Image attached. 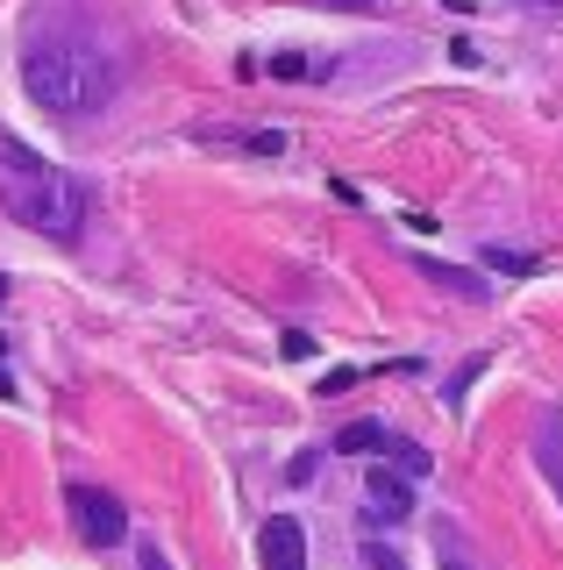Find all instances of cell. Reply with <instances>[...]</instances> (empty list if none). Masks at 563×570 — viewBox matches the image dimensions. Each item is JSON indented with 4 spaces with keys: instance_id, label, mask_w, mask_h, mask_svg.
Listing matches in <instances>:
<instances>
[{
    "instance_id": "obj_1",
    "label": "cell",
    "mask_w": 563,
    "mask_h": 570,
    "mask_svg": "<svg viewBox=\"0 0 563 570\" xmlns=\"http://www.w3.org/2000/svg\"><path fill=\"white\" fill-rule=\"evenodd\" d=\"M22 86L43 115L79 121V115H93V107L115 100V58L79 29H43V36H29V50H22Z\"/></svg>"
},
{
    "instance_id": "obj_2",
    "label": "cell",
    "mask_w": 563,
    "mask_h": 570,
    "mask_svg": "<svg viewBox=\"0 0 563 570\" xmlns=\"http://www.w3.org/2000/svg\"><path fill=\"white\" fill-rule=\"evenodd\" d=\"M0 207L50 243H79L86 228V186L50 157H37L29 142H0Z\"/></svg>"
},
{
    "instance_id": "obj_3",
    "label": "cell",
    "mask_w": 563,
    "mask_h": 570,
    "mask_svg": "<svg viewBox=\"0 0 563 570\" xmlns=\"http://www.w3.org/2000/svg\"><path fill=\"white\" fill-rule=\"evenodd\" d=\"M65 507H72V528H79L93 549L129 542V507H121L115 492H100V485H65Z\"/></svg>"
},
{
    "instance_id": "obj_4",
    "label": "cell",
    "mask_w": 563,
    "mask_h": 570,
    "mask_svg": "<svg viewBox=\"0 0 563 570\" xmlns=\"http://www.w3.org/2000/svg\"><path fill=\"white\" fill-rule=\"evenodd\" d=\"M257 563L264 570H307V528L293 513H271L257 534Z\"/></svg>"
},
{
    "instance_id": "obj_5",
    "label": "cell",
    "mask_w": 563,
    "mask_h": 570,
    "mask_svg": "<svg viewBox=\"0 0 563 570\" xmlns=\"http://www.w3.org/2000/svg\"><path fill=\"white\" fill-rule=\"evenodd\" d=\"M372 521H407L414 513V492H407V471H372Z\"/></svg>"
},
{
    "instance_id": "obj_6",
    "label": "cell",
    "mask_w": 563,
    "mask_h": 570,
    "mask_svg": "<svg viewBox=\"0 0 563 570\" xmlns=\"http://www.w3.org/2000/svg\"><path fill=\"white\" fill-rule=\"evenodd\" d=\"M421 272H428L435 285H443V293H456V299H471V307H485L492 299V285H478L471 272H456V264H435V257H421Z\"/></svg>"
},
{
    "instance_id": "obj_7",
    "label": "cell",
    "mask_w": 563,
    "mask_h": 570,
    "mask_svg": "<svg viewBox=\"0 0 563 570\" xmlns=\"http://www.w3.org/2000/svg\"><path fill=\"white\" fill-rule=\"evenodd\" d=\"M336 450L343 456H364V450H385V428L378 421H349L343 435H336Z\"/></svg>"
},
{
    "instance_id": "obj_8",
    "label": "cell",
    "mask_w": 563,
    "mask_h": 570,
    "mask_svg": "<svg viewBox=\"0 0 563 570\" xmlns=\"http://www.w3.org/2000/svg\"><path fill=\"white\" fill-rule=\"evenodd\" d=\"M271 79H328V65H314L307 50H278V58H271Z\"/></svg>"
},
{
    "instance_id": "obj_9",
    "label": "cell",
    "mask_w": 563,
    "mask_h": 570,
    "mask_svg": "<svg viewBox=\"0 0 563 570\" xmlns=\"http://www.w3.org/2000/svg\"><path fill=\"white\" fill-rule=\"evenodd\" d=\"M385 450H393V463H399L407 478H428V471H435V456L421 450V442H399V435H385Z\"/></svg>"
},
{
    "instance_id": "obj_10",
    "label": "cell",
    "mask_w": 563,
    "mask_h": 570,
    "mask_svg": "<svg viewBox=\"0 0 563 570\" xmlns=\"http://www.w3.org/2000/svg\"><path fill=\"white\" fill-rule=\"evenodd\" d=\"M485 264H492V272H514V278H535L542 272V257H527V249H500V243L485 249Z\"/></svg>"
},
{
    "instance_id": "obj_11",
    "label": "cell",
    "mask_w": 563,
    "mask_h": 570,
    "mask_svg": "<svg viewBox=\"0 0 563 570\" xmlns=\"http://www.w3.org/2000/svg\"><path fill=\"white\" fill-rule=\"evenodd\" d=\"M136 570H179V563H171L157 542H136Z\"/></svg>"
},
{
    "instance_id": "obj_12",
    "label": "cell",
    "mask_w": 563,
    "mask_h": 570,
    "mask_svg": "<svg viewBox=\"0 0 563 570\" xmlns=\"http://www.w3.org/2000/svg\"><path fill=\"white\" fill-rule=\"evenodd\" d=\"M243 142H250L257 157H278V150H286V136H278V129H257V136H243Z\"/></svg>"
},
{
    "instance_id": "obj_13",
    "label": "cell",
    "mask_w": 563,
    "mask_h": 570,
    "mask_svg": "<svg viewBox=\"0 0 563 570\" xmlns=\"http://www.w3.org/2000/svg\"><path fill=\"white\" fill-rule=\"evenodd\" d=\"M478 371H485V356H471V364H464V371H456V379H450V406H456V392H464L471 379H478Z\"/></svg>"
},
{
    "instance_id": "obj_14",
    "label": "cell",
    "mask_w": 563,
    "mask_h": 570,
    "mask_svg": "<svg viewBox=\"0 0 563 570\" xmlns=\"http://www.w3.org/2000/svg\"><path fill=\"white\" fill-rule=\"evenodd\" d=\"M364 563H372V570H407V563L393 557V549H364Z\"/></svg>"
},
{
    "instance_id": "obj_15",
    "label": "cell",
    "mask_w": 563,
    "mask_h": 570,
    "mask_svg": "<svg viewBox=\"0 0 563 570\" xmlns=\"http://www.w3.org/2000/svg\"><path fill=\"white\" fill-rule=\"evenodd\" d=\"M328 8H343V14H378V0H328Z\"/></svg>"
},
{
    "instance_id": "obj_16",
    "label": "cell",
    "mask_w": 563,
    "mask_h": 570,
    "mask_svg": "<svg viewBox=\"0 0 563 570\" xmlns=\"http://www.w3.org/2000/svg\"><path fill=\"white\" fill-rule=\"evenodd\" d=\"M443 570H464V563H443Z\"/></svg>"
},
{
    "instance_id": "obj_17",
    "label": "cell",
    "mask_w": 563,
    "mask_h": 570,
    "mask_svg": "<svg viewBox=\"0 0 563 570\" xmlns=\"http://www.w3.org/2000/svg\"><path fill=\"white\" fill-rule=\"evenodd\" d=\"M550 8H556V0H550Z\"/></svg>"
}]
</instances>
